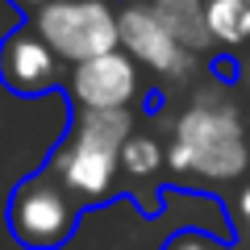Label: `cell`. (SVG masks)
<instances>
[{
	"label": "cell",
	"mask_w": 250,
	"mask_h": 250,
	"mask_svg": "<svg viewBox=\"0 0 250 250\" xmlns=\"http://www.w3.org/2000/svg\"><path fill=\"white\" fill-rule=\"evenodd\" d=\"M129 113L125 108H83L75 117L71 138L59 146L50 175L59 179L75 200H104L121 167V150L129 142Z\"/></svg>",
	"instance_id": "6da1fadb"
},
{
	"label": "cell",
	"mask_w": 250,
	"mask_h": 250,
	"mask_svg": "<svg viewBox=\"0 0 250 250\" xmlns=\"http://www.w3.org/2000/svg\"><path fill=\"white\" fill-rule=\"evenodd\" d=\"M163 250H217V246L205 238V233H196V229H184V233H175V238H171Z\"/></svg>",
	"instance_id": "8fae6325"
},
{
	"label": "cell",
	"mask_w": 250,
	"mask_h": 250,
	"mask_svg": "<svg viewBox=\"0 0 250 250\" xmlns=\"http://www.w3.org/2000/svg\"><path fill=\"white\" fill-rule=\"evenodd\" d=\"M75 229V196L50 171L21 179L9 196V233L25 250H54Z\"/></svg>",
	"instance_id": "277c9868"
},
{
	"label": "cell",
	"mask_w": 250,
	"mask_h": 250,
	"mask_svg": "<svg viewBox=\"0 0 250 250\" xmlns=\"http://www.w3.org/2000/svg\"><path fill=\"white\" fill-rule=\"evenodd\" d=\"M175 171H200L208 179H233L246 167L242 146V121L229 104H196L179 117L175 146H171Z\"/></svg>",
	"instance_id": "7a4b0ae2"
},
{
	"label": "cell",
	"mask_w": 250,
	"mask_h": 250,
	"mask_svg": "<svg viewBox=\"0 0 250 250\" xmlns=\"http://www.w3.org/2000/svg\"><path fill=\"white\" fill-rule=\"evenodd\" d=\"M117 29H121V42H125V50H129L134 62H146V67H154V71H163V75H188L192 59H188V50L163 29V21L154 17L150 4H129V9L117 17Z\"/></svg>",
	"instance_id": "8992f818"
},
{
	"label": "cell",
	"mask_w": 250,
	"mask_h": 250,
	"mask_svg": "<svg viewBox=\"0 0 250 250\" xmlns=\"http://www.w3.org/2000/svg\"><path fill=\"white\" fill-rule=\"evenodd\" d=\"M246 4H250V0H246Z\"/></svg>",
	"instance_id": "5bb4252c"
},
{
	"label": "cell",
	"mask_w": 250,
	"mask_h": 250,
	"mask_svg": "<svg viewBox=\"0 0 250 250\" xmlns=\"http://www.w3.org/2000/svg\"><path fill=\"white\" fill-rule=\"evenodd\" d=\"M59 80V54L38 29H13L0 42V83L17 96H42Z\"/></svg>",
	"instance_id": "5b68a950"
},
{
	"label": "cell",
	"mask_w": 250,
	"mask_h": 250,
	"mask_svg": "<svg viewBox=\"0 0 250 250\" xmlns=\"http://www.w3.org/2000/svg\"><path fill=\"white\" fill-rule=\"evenodd\" d=\"M134 92H138V67L121 50L80 62L71 75V96L80 108H125L134 100Z\"/></svg>",
	"instance_id": "52a82bcc"
},
{
	"label": "cell",
	"mask_w": 250,
	"mask_h": 250,
	"mask_svg": "<svg viewBox=\"0 0 250 250\" xmlns=\"http://www.w3.org/2000/svg\"><path fill=\"white\" fill-rule=\"evenodd\" d=\"M17 4H38V9H42V4H50V0H17Z\"/></svg>",
	"instance_id": "4fadbf2b"
},
{
	"label": "cell",
	"mask_w": 250,
	"mask_h": 250,
	"mask_svg": "<svg viewBox=\"0 0 250 250\" xmlns=\"http://www.w3.org/2000/svg\"><path fill=\"white\" fill-rule=\"evenodd\" d=\"M150 9H154V17L163 21V29H167L184 50H200V46L213 42L208 17H205V4H200V0H154Z\"/></svg>",
	"instance_id": "ba28073f"
},
{
	"label": "cell",
	"mask_w": 250,
	"mask_h": 250,
	"mask_svg": "<svg viewBox=\"0 0 250 250\" xmlns=\"http://www.w3.org/2000/svg\"><path fill=\"white\" fill-rule=\"evenodd\" d=\"M121 163H125V171L129 175H154L159 171V163H163V150H159V142L154 138H129L125 142V150H121Z\"/></svg>",
	"instance_id": "30bf717a"
},
{
	"label": "cell",
	"mask_w": 250,
	"mask_h": 250,
	"mask_svg": "<svg viewBox=\"0 0 250 250\" xmlns=\"http://www.w3.org/2000/svg\"><path fill=\"white\" fill-rule=\"evenodd\" d=\"M208 34L221 46H242L250 42V4L246 0H208L205 4Z\"/></svg>",
	"instance_id": "9c48e42d"
},
{
	"label": "cell",
	"mask_w": 250,
	"mask_h": 250,
	"mask_svg": "<svg viewBox=\"0 0 250 250\" xmlns=\"http://www.w3.org/2000/svg\"><path fill=\"white\" fill-rule=\"evenodd\" d=\"M34 29L59 59L75 62V67L117 50V42H121L117 17L104 0H50L38 9Z\"/></svg>",
	"instance_id": "3957f363"
},
{
	"label": "cell",
	"mask_w": 250,
	"mask_h": 250,
	"mask_svg": "<svg viewBox=\"0 0 250 250\" xmlns=\"http://www.w3.org/2000/svg\"><path fill=\"white\" fill-rule=\"evenodd\" d=\"M238 217H242V225H250V184L242 188V196H238Z\"/></svg>",
	"instance_id": "7c38bea8"
}]
</instances>
